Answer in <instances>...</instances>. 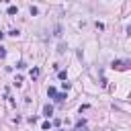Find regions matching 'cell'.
Masks as SVG:
<instances>
[{"instance_id": "obj_1", "label": "cell", "mask_w": 131, "mask_h": 131, "mask_svg": "<svg viewBox=\"0 0 131 131\" xmlns=\"http://www.w3.org/2000/svg\"><path fill=\"white\" fill-rule=\"evenodd\" d=\"M43 115H45V117H51V115H53V106H51V104H45V106H43Z\"/></svg>"}, {"instance_id": "obj_2", "label": "cell", "mask_w": 131, "mask_h": 131, "mask_svg": "<svg viewBox=\"0 0 131 131\" xmlns=\"http://www.w3.org/2000/svg\"><path fill=\"white\" fill-rule=\"evenodd\" d=\"M37 76H39V68H33V70H31V78H33V80H35V78H37Z\"/></svg>"}, {"instance_id": "obj_3", "label": "cell", "mask_w": 131, "mask_h": 131, "mask_svg": "<svg viewBox=\"0 0 131 131\" xmlns=\"http://www.w3.org/2000/svg\"><path fill=\"white\" fill-rule=\"evenodd\" d=\"M16 12H18L16 6H8V14H16Z\"/></svg>"}, {"instance_id": "obj_4", "label": "cell", "mask_w": 131, "mask_h": 131, "mask_svg": "<svg viewBox=\"0 0 131 131\" xmlns=\"http://www.w3.org/2000/svg\"><path fill=\"white\" fill-rule=\"evenodd\" d=\"M47 92H49V96H53V98H55V96H57V90H55V88H53V86H51V88H49V90H47Z\"/></svg>"}, {"instance_id": "obj_5", "label": "cell", "mask_w": 131, "mask_h": 131, "mask_svg": "<svg viewBox=\"0 0 131 131\" xmlns=\"http://www.w3.org/2000/svg\"><path fill=\"white\" fill-rule=\"evenodd\" d=\"M76 131H86V125H84V121H82V123L76 127Z\"/></svg>"}, {"instance_id": "obj_6", "label": "cell", "mask_w": 131, "mask_h": 131, "mask_svg": "<svg viewBox=\"0 0 131 131\" xmlns=\"http://www.w3.org/2000/svg\"><path fill=\"white\" fill-rule=\"evenodd\" d=\"M113 66H115V68H125V61H115Z\"/></svg>"}, {"instance_id": "obj_7", "label": "cell", "mask_w": 131, "mask_h": 131, "mask_svg": "<svg viewBox=\"0 0 131 131\" xmlns=\"http://www.w3.org/2000/svg\"><path fill=\"white\" fill-rule=\"evenodd\" d=\"M6 55V51H4V47H0V57H4Z\"/></svg>"}, {"instance_id": "obj_8", "label": "cell", "mask_w": 131, "mask_h": 131, "mask_svg": "<svg viewBox=\"0 0 131 131\" xmlns=\"http://www.w3.org/2000/svg\"><path fill=\"white\" fill-rule=\"evenodd\" d=\"M127 33H129V35H131V25H129V27H127Z\"/></svg>"}]
</instances>
